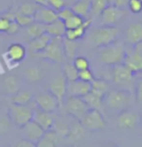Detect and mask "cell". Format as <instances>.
I'll list each match as a JSON object with an SVG mask.
<instances>
[{"label": "cell", "instance_id": "14", "mask_svg": "<svg viewBox=\"0 0 142 147\" xmlns=\"http://www.w3.org/2000/svg\"><path fill=\"white\" fill-rule=\"evenodd\" d=\"M112 77L115 84L125 86L133 80V73L126 66L124 63H120V64L113 65Z\"/></svg>", "mask_w": 142, "mask_h": 147}, {"label": "cell", "instance_id": "50", "mask_svg": "<svg viewBox=\"0 0 142 147\" xmlns=\"http://www.w3.org/2000/svg\"><path fill=\"white\" fill-rule=\"evenodd\" d=\"M140 1H141V2H142V0H140Z\"/></svg>", "mask_w": 142, "mask_h": 147}, {"label": "cell", "instance_id": "22", "mask_svg": "<svg viewBox=\"0 0 142 147\" xmlns=\"http://www.w3.org/2000/svg\"><path fill=\"white\" fill-rule=\"evenodd\" d=\"M51 38L52 37L46 32L42 34V35L37 37V38H34L29 41V43H28V49H29V51L32 53L43 51L47 45H48L49 42H50Z\"/></svg>", "mask_w": 142, "mask_h": 147}, {"label": "cell", "instance_id": "3", "mask_svg": "<svg viewBox=\"0 0 142 147\" xmlns=\"http://www.w3.org/2000/svg\"><path fill=\"white\" fill-rule=\"evenodd\" d=\"M35 107H37V106L34 99L33 102L31 101L27 105L11 104L8 110H9V115L12 120V123L17 126L18 128L22 127L24 124L32 120Z\"/></svg>", "mask_w": 142, "mask_h": 147}, {"label": "cell", "instance_id": "39", "mask_svg": "<svg viewBox=\"0 0 142 147\" xmlns=\"http://www.w3.org/2000/svg\"><path fill=\"white\" fill-rule=\"evenodd\" d=\"M15 22L20 24V27H26V26L30 25L31 23L34 22V18L32 16H26V15H22V14H17L15 16Z\"/></svg>", "mask_w": 142, "mask_h": 147}, {"label": "cell", "instance_id": "1", "mask_svg": "<svg viewBox=\"0 0 142 147\" xmlns=\"http://www.w3.org/2000/svg\"><path fill=\"white\" fill-rule=\"evenodd\" d=\"M100 49H101L99 53L100 60L104 64L113 66V65L120 64V63L124 62L126 47L122 41L117 40Z\"/></svg>", "mask_w": 142, "mask_h": 147}, {"label": "cell", "instance_id": "43", "mask_svg": "<svg viewBox=\"0 0 142 147\" xmlns=\"http://www.w3.org/2000/svg\"><path fill=\"white\" fill-rule=\"evenodd\" d=\"M66 0H49L48 1V6L55 10L56 12H58L60 9H62L63 7L66 6Z\"/></svg>", "mask_w": 142, "mask_h": 147}, {"label": "cell", "instance_id": "37", "mask_svg": "<svg viewBox=\"0 0 142 147\" xmlns=\"http://www.w3.org/2000/svg\"><path fill=\"white\" fill-rule=\"evenodd\" d=\"M84 22V18L81 16H78L77 14H73L72 17L67 18L64 20L66 29H73V28H77L78 26H80Z\"/></svg>", "mask_w": 142, "mask_h": 147}, {"label": "cell", "instance_id": "23", "mask_svg": "<svg viewBox=\"0 0 142 147\" xmlns=\"http://www.w3.org/2000/svg\"><path fill=\"white\" fill-rule=\"evenodd\" d=\"M59 141V135L53 129L46 131L44 133L41 140L38 141L37 146L38 147H55Z\"/></svg>", "mask_w": 142, "mask_h": 147}, {"label": "cell", "instance_id": "11", "mask_svg": "<svg viewBox=\"0 0 142 147\" xmlns=\"http://www.w3.org/2000/svg\"><path fill=\"white\" fill-rule=\"evenodd\" d=\"M48 91H50L57 98L60 105V109H61L63 102L67 96V80L63 76V74L58 75L50 81L48 85Z\"/></svg>", "mask_w": 142, "mask_h": 147}, {"label": "cell", "instance_id": "2", "mask_svg": "<svg viewBox=\"0 0 142 147\" xmlns=\"http://www.w3.org/2000/svg\"><path fill=\"white\" fill-rule=\"evenodd\" d=\"M32 54L38 58L46 59L54 63H63L66 58L63 49V37H52L50 42L43 51Z\"/></svg>", "mask_w": 142, "mask_h": 147}, {"label": "cell", "instance_id": "35", "mask_svg": "<svg viewBox=\"0 0 142 147\" xmlns=\"http://www.w3.org/2000/svg\"><path fill=\"white\" fill-rule=\"evenodd\" d=\"M62 74L67 80V81H70L77 80L78 76V71L77 70V68L73 66V62H67L64 63L62 66Z\"/></svg>", "mask_w": 142, "mask_h": 147}, {"label": "cell", "instance_id": "42", "mask_svg": "<svg viewBox=\"0 0 142 147\" xmlns=\"http://www.w3.org/2000/svg\"><path fill=\"white\" fill-rule=\"evenodd\" d=\"M57 14H58V18H60V20H62L63 22H64V20H66L67 18L72 17L75 13H73V11L71 7L65 6V7H63L62 9H60L59 11L57 12Z\"/></svg>", "mask_w": 142, "mask_h": 147}, {"label": "cell", "instance_id": "40", "mask_svg": "<svg viewBox=\"0 0 142 147\" xmlns=\"http://www.w3.org/2000/svg\"><path fill=\"white\" fill-rule=\"evenodd\" d=\"M77 78H79V80H83V81H88V82H91V81L95 78V77H94L93 72H92V71L88 68V69H84V70L78 71Z\"/></svg>", "mask_w": 142, "mask_h": 147}, {"label": "cell", "instance_id": "26", "mask_svg": "<svg viewBox=\"0 0 142 147\" xmlns=\"http://www.w3.org/2000/svg\"><path fill=\"white\" fill-rule=\"evenodd\" d=\"M20 86H22V83H20V78L15 76H7L3 80V88L5 92L9 95H13L15 92H17L20 89Z\"/></svg>", "mask_w": 142, "mask_h": 147}, {"label": "cell", "instance_id": "33", "mask_svg": "<svg viewBox=\"0 0 142 147\" xmlns=\"http://www.w3.org/2000/svg\"><path fill=\"white\" fill-rule=\"evenodd\" d=\"M63 49H64L65 57L68 59H73L77 51V41H71L63 37Z\"/></svg>", "mask_w": 142, "mask_h": 147}, {"label": "cell", "instance_id": "4", "mask_svg": "<svg viewBox=\"0 0 142 147\" xmlns=\"http://www.w3.org/2000/svg\"><path fill=\"white\" fill-rule=\"evenodd\" d=\"M131 99V93L127 89H109L104 98V103L110 109L122 111L130 105Z\"/></svg>", "mask_w": 142, "mask_h": 147}, {"label": "cell", "instance_id": "31", "mask_svg": "<svg viewBox=\"0 0 142 147\" xmlns=\"http://www.w3.org/2000/svg\"><path fill=\"white\" fill-rule=\"evenodd\" d=\"M24 76L29 82L37 83L40 82L43 78V71L38 66H30L24 70Z\"/></svg>", "mask_w": 142, "mask_h": 147}, {"label": "cell", "instance_id": "41", "mask_svg": "<svg viewBox=\"0 0 142 147\" xmlns=\"http://www.w3.org/2000/svg\"><path fill=\"white\" fill-rule=\"evenodd\" d=\"M128 7L133 14H139L142 12V2L140 0H130Z\"/></svg>", "mask_w": 142, "mask_h": 147}, {"label": "cell", "instance_id": "24", "mask_svg": "<svg viewBox=\"0 0 142 147\" xmlns=\"http://www.w3.org/2000/svg\"><path fill=\"white\" fill-rule=\"evenodd\" d=\"M12 120L7 107H0V136H6L12 129Z\"/></svg>", "mask_w": 142, "mask_h": 147}, {"label": "cell", "instance_id": "8", "mask_svg": "<svg viewBox=\"0 0 142 147\" xmlns=\"http://www.w3.org/2000/svg\"><path fill=\"white\" fill-rule=\"evenodd\" d=\"M34 101H35L37 107L44 111L55 112L57 109H60L58 100L48 90L38 93L34 98Z\"/></svg>", "mask_w": 142, "mask_h": 147}, {"label": "cell", "instance_id": "20", "mask_svg": "<svg viewBox=\"0 0 142 147\" xmlns=\"http://www.w3.org/2000/svg\"><path fill=\"white\" fill-rule=\"evenodd\" d=\"M126 40L131 46L142 44V23L133 22L128 26L126 31Z\"/></svg>", "mask_w": 142, "mask_h": 147}, {"label": "cell", "instance_id": "44", "mask_svg": "<svg viewBox=\"0 0 142 147\" xmlns=\"http://www.w3.org/2000/svg\"><path fill=\"white\" fill-rule=\"evenodd\" d=\"M20 29V24L15 22V20H11V22H10V25H9V28H8L7 32L5 34H7V35H15V34H17L18 31Z\"/></svg>", "mask_w": 142, "mask_h": 147}, {"label": "cell", "instance_id": "12", "mask_svg": "<svg viewBox=\"0 0 142 147\" xmlns=\"http://www.w3.org/2000/svg\"><path fill=\"white\" fill-rule=\"evenodd\" d=\"M141 118L140 115L131 110H122L117 120L118 128L122 130H135L137 127Z\"/></svg>", "mask_w": 142, "mask_h": 147}, {"label": "cell", "instance_id": "21", "mask_svg": "<svg viewBox=\"0 0 142 147\" xmlns=\"http://www.w3.org/2000/svg\"><path fill=\"white\" fill-rule=\"evenodd\" d=\"M93 20L89 18V20H84L83 23L80 26H78L77 28H73V29H66L64 38L68 39L71 41H77L80 40L81 38H83L85 35L86 31L89 27L91 26Z\"/></svg>", "mask_w": 142, "mask_h": 147}, {"label": "cell", "instance_id": "36", "mask_svg": "<svg viewBox=\"0 0 142 147\" xmlns=\"http://www.w3.org/2000/svg\"><path fill=\"white\" fill-rule=\"evenodd\" d=\"M90 14L93 17H99L108 5V2L107 0H90Z\"/></svg>", "mask_w": 142, "mask_h": 147}, {"label": "cell", "instance_id": "7", "mask_svg": "<svg viewBox=\"0 0 142 147\" xmlns=\"http://www.w3.org/2000/svg\"><path fill=\"white\" fill-rule=\"evenodd\" d=\"M80 122L85 130L89 131H101L106 125L104 115L99 109H89Z\"/></svg>", "mask_w": 142, "mask_h": 147}, {"label": "cell", "instance_id": "16", "mask_svg": "<svg viewBox=\"0 0 142 147\" xmlns=\"http://www.w3.org/2000/svg\"><path fill=\"white\" fill-rule=\"evenodd\" d=\"M53 113L54 112L44 111V110L38 109V107H35L32 120L35 121L46 132V131L51 130L52 127H53L55 121V116Z\"/></svg>", "mask_w": 142, "mask_h": 147}, {"label": "cell", "instance_id": "45", "mask_svg": "<svg viewBox=\"0 0 142 147\" xmlns=\"http://www.w3.org/2000/svg\"><path fill=\"white\" fill-rule=\"evenodd\" d=\"M10 22L11 20L3 17V16H0V33H6L8 28H9Z\"/></svg>", "mask_w": 142, "mask_h": 147}, {"label": "cell", "instance_id": "47", "mask_svg": "<svg viewBox=\"0 0 142 147\" xmlns=\"http://www.w3.org/2000/svg\"><path fill=\"white\" fill-rule=\"evenodd\" d=\"M15 146L17 147H36V144L31 142L30 140H27L25 138H22L15 142Z\"/></svg>", "mask_w": 142, "mask_h": 147}, {"label": "cell", "instance_id": "34", "mask_svg": "<svg viewBox=\"0 0 142 147\" xmlns=\"http://www.w3.org/2000/svg\"><path fill=\"white\" fill-rule=\"evenodd\" d=\"M38 4L34 3L30 0H25V1H23L20 4V6H17V13L22 15L32 16L33 17L36 10L38 9Z\"/></svg>", "mask_w": 142, "mask_h": 147}, {"label": "cell", "instance_id": "32", "mask_svg": "<svg viewBox=\"0 0 142 147\" xmlns=\"http://www.w3.org/2000/svg\"><path fill=\"white\" fill-rule=\"evenodd\" d=\"M90 0H78L75 1L71 7L75 14L85 18L90 13Z\"/></svg>", "mask_w": 142, "mask_h": 147}, {"label": "cell", "instance_id": "28", "mask_svg": "<svg viewBox=\"0 0 142 147\" xmlns=\"http://www.w3.org/2000/svg\"><path fill=\"white\" fill-rule=\"evenodd\" d=\"M33 100V95L28 90H18L10 97V103L17 105H27Z\"/></svg>", "mask_w": 142, "mask_h": 147}, {"label": "cell", "instance_id": "13", "mask_svg": "<svg viewBox=\"0 0 142 147\" xmlns=\"http://www.w3.org/2000/svg\"><path fill=\"white\" fill-rule=\"evenodd\" d=\"M26 54H27V51L23 45L20 43H13L8 47L5 57L10 65L15 66L25 59Z\"/></svg>", "mask_w": 142, "mask_h": 147}, {"label": "cell", "instance_id": "30", "mask_svg": "<svg viewBox=\"0 0 142 147\" xmlns=\"http://www.w3.org/2000/svg\"><path fill=\"white\" fill-rule=\"evenodd\" d=\"M26 36L28 37L29 40H32L34 38H37L42 34L46 33V24L38 22H34L30 25L25 27Z\"/></svg>", "mask_w": 142, "mask_h": 147}, {"label": "cell", "instance_id": "25", "mask_svg": "<svg viewBox=\"0 0 142 147\" xmlns=\"http://www.w3.org/2000/svg\"><path fill=\"white\" fill-rule=\"evenodd\" d=\"M65 31V23L60 18H57L54 22L46 24V32L51 37H64Z\"/></svg>", "mask_w": 142, "mask_h": 147}, {"label": "cell", "instance_id": "49", "mask_svg": "<svg viewBox=\"0 0 142 147\" xmlns=\"http://www.w3.org/2000/svg\"><path fill=\"white\" fill-rule=\"evenodd\" d=\"M30 1L34 2V3L40 5V6H48L49 0H30Z\"/></svg>", "mask_w": 142, "mask_h": 147}, {"label": "cell", "instance_id": "17", "mask_svg": "<svg viewBox=\"0 0 142 147\" xmlns=\"http://www.w3.org/2000/svg\"><path fill=\"white\" fill-rule=\"evenodd\" d=\"M91 91V82L77 78L67 81V96L83 97Z\"/></svg>", "mask_w": 142, "mask_h": 147}, {"label": "cell", "instance_id": "6", "mask_svg": "<svg viewBox=\"0 0 142 147\" xmlns=\"http://www.w3.org/2000/svg\"><path fill=\"white\" fill-rule=\"evenodd\" d=\"M62 107H64L65 111L71 117L75 118L79 121L89 110V107L83 99L81 97L75 96H68L67 98H65Z\"/></svg>", "mask_w": 142, "mask_h": 147}, {"label": "cell", "instance_id": "27", "mask_svg": "<svg viewBox=\"0 0 142 147\" xmlns=\"http://www.w3.org/2000/svg\"><path fill=\"white\" fill-rule=\"evenodd\" d=\"M109 90V84L106 80L102 78H94L91 81V91L93 93L97 94L98 96L102 97V99L104 98L107 91Z\"/></svg>", "mask_w": 142, "mask_h": 147}, {"label": "cell", "instance_id": "10", "mask_svg": "<svg viewBox=\"0 0 142 147\" xmlns=\"http://www.w3.org/2000/svg\"><path fill=\"white\" fill-rule=\"evenodd\" d=\"M126 14H127L126 9L118 8L114 5H107L101 14L102 24L115 25Z\"/></svg>", "mask_w": 142, "mask_h": 147}, {"label": "cell", "instance_id": "51", "mask_svg": "<svg viewBox=\"0 0 142 147\" xmlns=\"http://www.w3.org/2000/svg\"><path fill=\"white\" fill-rule=\"evenodd\" d=\"M66 2H67V0H66Z\"/></svg>", "mask_w": 142, "mask_h": 147}, {"label": "cell", "instance_id": "18", "mask_svg": "<svg viewBox=\"0 0 142 147\" xmlns=\"http://www.w3.org/2000/svg\"><path fill=\"white\" fill-rule=\"evenodd\" d=\"M33 18L35 22L44 23V24H48L58 18V14L49 6H40L39 5Z\"/></svg>", "mask_w": 142, "mask_h": 147}, {"label": "cell", "instance_id": "5", "mask_svg": "<svg viewBox=\"0 0 142 147\" xmlns=\"http://www.w3.org/2000/svg\"><path fill=\"white\" fill-rule=\"evenodd\" d=\"M119 30L115 25H102L92 32V43L96 48H102L118 40Z\"/></svg>", "mask_w": 142, "mask_h": 147}, {"label": "cell", "instance_id": "38", "mask_svg": "<svg viewBox=\"0 0 142 147\" xmlns=\"http://www.w3.org/2000/svg\"><path fill=\"white\" fill-rule=\"evenodd\" d=\"M73 64L77 71L90 68V62L85 56H75L73 60Z\"/></svg>", "mask_w": 142, "mask_h": 147}, {"label": "cell", "instance_id": "46", "mask_svg": "<svg viewBox=\"0 0 142 147\" xmlns=\"http://www.w3.org/2000/svg\"><path fill=\"white\" fill-rule=\"evenodd\" d=\"M108 5H114L118 8H122V9H126L129 5L130 0H107Z\"/></svg>", "mask_w": 142, "mask_h": 147}, {"label": "cell", "instance_id": "15", "mask_svg": "<svg viewBox=\"0 0 142 147\" xmlns=\"http://www.w3.org/2000/svg\"><path fill=\"white\" fill-rule=\"evenodd\" d=\"M20 129V134L23 136V138L35 143L36 146L38 141L41 140V138L43 136L44 133L43 129L37 124L35 121H33V120L27 122Z\"/></svg>", "mask_w": 142, "mask_h": 147}, {"label": "cell", "instance_id": "48", "mask_svg": "<svg viewBox=\"0 0 142 147\" xmlns=\"http://www.w3.org/2000/svg\"><path fill=\"white\" fill-rule=\"evenodd\" d=\"M136 97L137 100L142 104V81H139L136 87Z\"/></svg>", "mask_w": 142, "mask_h": 147}, {"label": "cell", "instance_id": "9", "mask_svg": "<svg viewBox=\"0 0 142 147\" xmlns=\"http://www.w3.org/2000/svg\"><path fill=\"white\" fill-rule=\"evenodd\" d=\"M140 45L133 46L130 49H126V54L124 58V64L133 74L142 72V51Z\"/></svg>", "mask_w": 142, "mask_h": 147}, {"label": "cell", "instance_id": "29", "mask_svg": "<svg viewBox=\"0 0 142 147\" xmlns=\"http://www.w3.org/2000/svg\"><path fill=\"white\" fill-rule=\"evenodd\" d=\"M83 99V101L85 102L89 109H102V104H104V99L102 97L98 96L97 94L93 93L92 91L88 92L86 95L81 97Z\"/></svg>", "mask_w": 142, "mask_h": 147}, {"label": "cell", "instance_id": "19", "mask_svg": "<svg viewBox=\"0 0 142 147\" xmlns=\"http://www.w3.org/2000/svg\"><path fill=\"white\" fill-rule=\"evenodd\" d=\"M72 121L69 123V130L66 135V138L71 142H77L82 140L83 136H85V128L81 124L79 120L72 117Z\"/></svg>", "mask_w": 142, "mask_h": 147}]
</instances>
